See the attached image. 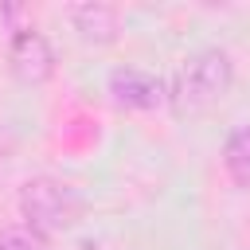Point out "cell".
Masks as SVG:
<instances>
[{"label": "cell", "instance_id": "6da1fadb", "mask_svg": "<svg viewBox=\"0 0 250 250\" xmlns=\"http://www.w3.org/2000/svg\"><path fill=\"white\" fill-rule=\"evenodd\" d=\"M86 203L78 195L74 184L59 180V176H31L20 188V215L23 227H31L35 234L51 238V234H66L78 227Z\"/></svg>", "mask_w": 250, "mask_h": 250}, {"label": "cell", "instance_id": "7a4b0ae2", "mask_svg": "<svg viewBox=\"0 0 250 250\" xmlns=\"http://www.w3.org/2000/svg\"><path fill=\"white\" fill-rule=\"evenodd\" d=\"M234 82V59L223 47H199L191 51L172 82V98L180 109H203L211 102H219Z\"/></svg>", "mask_w": 250, "mask_h": 250}, {"label": "cell", "instance_id": "3957f363", "mask_svg": "<svg viewBox=\"0 0 250 250\" xmlns=\"http://www.w3.org/2000/svg\"><path fill=\"white\" fill-rule=\"evenodd\" d=\"M8 66L23 82H47L55 74V47L35 27H16L8 39Z\"/></svg>", "mask_w": 250, "mask_h": 250}, {"label": "cell", "instance_id": "277c9868", "mask_svg": "<svg viewBox=\"0 0 250 250\" xmlns=\"http://www.w3.org/2000/svg\"><path fill=\"white\" fill-rule=\"evenodd\" d=\"M109 94L117 105L125 109H156L168 94H164V82L152 74V70H141V66H117L109 70Z\"/></svg>", "mask_w": 250, "mask_h": 250}, {"label": "cell", "instance_id": "5b68a950", "mask_svg": "<svg viewBox=\"0 0 250 250\" xmlns=\"http://www.w3.org/2000/svg\"><path fill=\"white\" fill-rule=\"evenodd\" d=\"M74 31L86 39V43H109L117 35V8L113 4H102V0H86V4H70L66 8Z\"/></svg>", "mask_w": 250, "mask_h": 250}, {"label": "cell", "instance_id": "8992f818", "mask_svg": "<svg viewBox=\"0 0 250 250\" xmlns=\"http://www.w3.org/2000/svg\"><path fill=\"white\" fill-rule=\"evenodd\" d=\"M223 168L238 188H250V125H238L223 141Z\"/></svg>", "mask_w": 250, "mask_h": 250}, {"label": "cell", "instance_id": "52a82bcc", "mask_svg": "<svg viewBox=\"0 0 250 250\" xmlns=\"http://www.w3.org/2000/svg\"><path fill=\"white\" fill-rule=\"evenodd\" d=\"M0 250H47V238L20 223V227H4L0 230Z\"/></svg>", "mask_w": 250, "mask_h": 250}]
</instances>
